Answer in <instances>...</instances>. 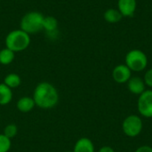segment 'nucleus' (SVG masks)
<instances>
[{
    "label": "nucleus",
    "mask_w": 152,
    "mask_h": 152,
    "mask_svg": "<svg viewBox=\"0 0 152 152\" xmlns=\"http://www.w3.org/2000/svg\"><path fill=\"white\" fill-rule=\"evenodd\" d=\"M36 106L43 110L54 108L59 102V94L53 85L49 82L39 83L33 93Z\"/></svg>",
    "instance_id": "1"
},
{
    "label": "nucleus",
    "mask_w": 152,
    "mask_h": 152,
    "mask_svg": "<svg viewBox=\"0 0 152 152\" xmlns=\"http://www.w3.org/2000/svg\"><path fill=\"white\" fill-rule=\"evenodd\" d=\"M30 35L22 29H14L9 32L5 37V47L14 53L26 50L30 45Z\"/></svg>",
    "instance_id": "2"
},
{
    "label": "nucleus",
    "mask_w": 152,
    "mask_h": 152,
    "mask_svg": "<svg viewBox=\"0 0 152 152\" xmlns=\"http://www.w3.org/2000/svg\"><path fill=\"white\" fill-rule=\"evenodd\" d=\"M45 16L37 11H31L25 13L20 22V28L28 33L35 34L43 29V21Z\"/></svg>",
    "instance_id": "3"
},
{
    "label": "nucleus",
    "mask_w": 152,
    "mask_h": 152,
    "mask_svg": "<svg viewBox=\"0 0 152 152\" xmlns=\"http://www.w3.org/2000/svg\"><path fill=\"white\" fill-rule=\"evenodd\" d=\"M125 62L131 71L141 72L144 70L148 65V57L142 50L133 49L126 53Z\"/></svg>",
    "instance_id": "4"
},
{
    "label": "nucleus",
    "mask_w": 152,
    "mask_h": 152,
    "mask_svg": "<svg viewBox=\"0 0 152 152\" xmlns=\"http://www.w3.org/2000/svg\"><path fill=\"white\" fill-rule=\"evenodd\" d=\"M142 128H143L142 120L141 117L135 114L127 116L122 123L123 133L126 136L131 138H134L138 136L142 133Z\"/></svg>",
    "instance_id": "5"
},
{
    "label": "nucleus",
    "mask_w": 152,
    "mask_h": 152,
    "mask_svg": "<svg viewBox=\"0 0 152 152\" xmlns=\"http://www.w3.org/2000/svg\"><path fill=\"white\" fill-rule=\"evenodd\" d=\"M137 109L141 116L146 118H152V90H145L139 95Z\"/></svg>",
    "instance_id": "6"
},
{
    "label": "nucleus",
    "mask_w": 152,
    "mask_h": 152,
    "mask_svg": "<svg viewBox=\"0 0 152 152\" xmlns=\"http://www.w3.org/2000/svg\"><path fill=\"white\" fill-rule=\"evenodd\" d=\"M132 77V71L126 64L117 65L112 70V77L118 84L127 83Z\"/></svg>",
    "instance_id": "7"
},
{
    "label": "nucleus",
    "mask_w": 152,
    "mask_h": 152,
    "mask_svg": "<svg viewBox=\"0 0 152 152\" xmlns=\"http://www.w3.org/2000/svg\"><path fill=\"white\" fill-rule=\"evenodd\" d=\"M137 7L136 0H118V10L123 17H131Z\"/></svg>",
    "instance_id": "8"
},
{
    "label": "nucleus",
    "mask_w": 152,
    "mask_h": 152,
    "mask_svg": "<svg viewBox=\"0 0 152 152\" xmlns=\"http://www.w3.org/2000/svg\"><path fill=\"white\" fill-rule=\"evenodd\" d=\"M127 88L130 93L135 95H141L146 90V85L143 78L139 77H131L127 82Z\"/></svg>",
    "instance_id": "9"
},
{
    "label": "nucleus",
    "mask_w": 152,
    "mask_h": 152,
    "mask_svg": "<svg viewBox=\"0 0 152 152\" xmlns=\"http://www.w3.org/2000/svg\"><path fill=\"white\" fill-rule=\"evenodd\" d=\"M73 152H95L94 142L87 137H82L75 143Z\"/></svg>",
    "instance_id": "10"
},
{
    "label": "nucleus",
    "mask_w": 152,
    "mask_h": 152,
    "mask_svg": "<svg viewBox=\"0 0 152 152\" xmlns=\"http://www.w3.org/2000/svg\"><path fill=\"white\" fill-rule=\"evenodd\" d=\"M16 106L19 111L22 113H28V112H30L35 108L36 103L32 97L23 96L18 100Z\"/></svg>",
    "instance_id": "11"
},
{
    "label": "nucleus",
    "mask_w": 152,
    "mask_h": 152,
    "mask_svg": "<svg viewBox=\"0 0 152 152\" xmlns=\"http://www.w3.org/2000/svg\"><path fill=\"white\" fill-rule=\"evenodd\" d=\"M12 99V91L4 83L0 84V105L4 106L9 104Z\"/></svg>",
    "instance_id": "12"
},
{
    "label": "nucleus",
    "mask_w": 152,
    "mask_h": 152,
    "mask_svg": "<svg viewBox=\"0 0 152 152\" xmlns=\"http://www.w3.org/2000/svg\"><path fill=\"white\" fill-rule=\"evenodd\" d=\"M103 18L104 20L108 22V23H118L119 22L123 16L122 14L119 12V11L118 9H115V8H110V9H107L104 13H103Z\"/></svg>",
    "instance_id": "13"
},
{
    "label": "nucleus",
    "mask_w": 152,
    "mask_h": 152,
    "mask_svg": "<svg viewBox=\"0 0 152 152\" xmlns=\"http://www.w3.org/2000/svg\"><path fill=\"white\" fill-rule=\"evenodd\" d=\"M58 28V20L53 16H45L43 21V29L47 33L52 34L57 31Z\"/></svg>",
    "instance_id": "14"
},
{
    "label": "nucleus",
    "mask_w": 152,
    "mask_h": 152,
    "mask_svg": "<svg viewBox=\"0 0 152 152\" xmlns=\"http://www.w3.org/2000/svg\"><path fill=\"white\" fill-rule=\"evenodd\" d=\"M3 83L4 85H6L8 87H10L11 89H13V88H17L18 86H20L21 78L16 73H10L4 77Z\"/></svg>",
    "instance_id": "15"
},
{
    "label": "nucleus",
    "mask_w": 152,
    "mask_h": 152,
    "mask_svg": "<svg viewBox=\"0 0 152 152\" xmlns=\"http://www.w3.org/2000/svg\"><path fill=\"white\" fill-rule=\"evenodd\" d=\"M15 58V53L12 50L4 47L0 51V64L9 65L11 64Z\"/></svg>",
    "instance_id": "16"
},
{
    "label": "nucleus",
    "mask_w": 152,
    "mask_h": 152,
    "mask_svg": "<svg viewBox=\"0 0 152 152\" xmlns=\"http://www.w3.org/2000/svg\"><path fill=\"white\" fill-rule=\"evenodd\" d=\"M12 147L11 139L7 138L4 134H0V152H8Z\"/></svg>",
    "instance_id": "17"
},
{
    "label": "nucleus",
    "mask_w": 152,
    "mask_h": 152,
    "mask_svg": "<svg viewBox=\"0 0 152 152\" xmlns=\"http://www.w3.org/2000/svg\"><path fill=\"white\" fill-rule=\"evenodd\" d=\"M7 138H9V139H12V138H14L16 135H17V134H18V127H17V126L16 125H14V124H9V125H7L5 127H4V133H3Z\"/></svg>",
    "instance_id": "18"
},
{
    "label": "nucleus",
    "mask_w": 152,
    "mask_h": 152,
    "mask_svg": "<svg viewBox=\"0 0 152 152\" xmlns=\"http://www.w3.org/2000/svg\"><path fill=\"white\" fill-rule=\"evenodd\" d=\"M143 81L146 86L152 88V68L145 72L144 77H143Z\"/></svg>",
    "instance_id": "19"
},
{
    "label": "nucleus",
    "mask_w": 152,
    "mask_h": 152,
    "mask_svg": "<svg viewBox=\"0 0 152 152\" xmlns=\"http://www.w3.org/2000/svg\"><path fill=\"white\" fill-rule=\"evenodd\" d=\"M134 152H152V147L149 145H142L138 147Z\"/></svg>",
    "instance_id": "20"
},
{
    "label": "nucleus",
    "mask_w": 152,
    "mask_h": 152,
    "mask_svg": "<svg viewBox=\"0 0 152 152\" xmlns=\"http://www.w3.org/2000/svg\"><path fill=\"white\" fill-rule=\"evenodd\" d=\"M98 152H115V151L110 146H102V148H100Z\"/></svg>",
    "instance_id": "21"
},
{
    "label": "nucleus",
    "mask_w": 152,
    "mask_h": 152,
    "mask_svg": "<svg viewBox=\"0 0 152 152\" xmlns=\"http://www.w3.org/2000/svg\"><path fill=\"white\" fill-rule=\"evenodd\" d=\"M64 152H73V151H64Z\"/></svg>",
    "instance_id": "22"
},
{
    "label": "nucleus",
    "mask_w": 152,
    "mask_h": 152,
    "mask_svg": "<svg viewBox=\"0 0 152 152\" xmlns=\"http://www.w3.org/2000/svg\"><path fill=\"white\" fill-rule=\"evenodd\" d=\"M16 1H22V0H16Z\"/></svg>",
    "instance_id": "23"
},
{
    "label": "nucleus",
    "mask_w": 152,
    "mask_h": 152,
    "mask_svg": "<svg viewBox=\"0 0 152 152\" xmlns=\"http://www.w3.org/2000/svg\"><path fill=\"white\" fill-rule=\"evenodd\" d=\"M0 1H1V0H0Z\"/></svg>",
    "instance_id": "24"
}]
</instances>
